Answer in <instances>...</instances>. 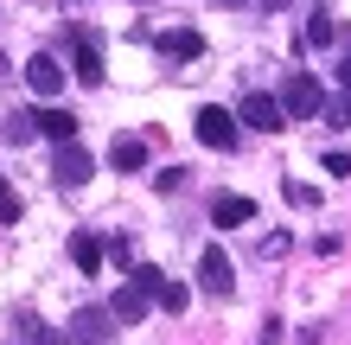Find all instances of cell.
Here are the masks:
<instances>
[{
    "label": "cell",
    "mask_w": 351,
    "mask_h": 345,
    "mask_svg": "<svg viewBox=\"0 0 351 345\" xmlns=\"http://www.w3.org/2000/svg\"><path fill=\"white\" fill-rule=\"evenodd\" d=\"M256 217V198H243V192H217L211 198V224L217 230H237V224H250Z\"/></svg>",
    "instance_id": "7"
},
{
    "label": "cell",
    "mask_w": 351,
    "mask_h": 345,
    "mask_svg": "<svg viewBox=\"0 0 351 345\" xmlns=\"http://www.w3.org/2000/svg\"><path fill=\"white\" fill-rule=\"evenodd\" d=\"M306 45H319V51H326V45H339V19L326 13V7H319L313 19H306Z\"/></svg>",
    "instance_id": "15"
},
{
    "label": "cell",
    "mask_w": 351,
    "mask_h": 345,
    "mask_svg": "<svg viewBox=\"0 0 351 345\" xmlns=\"http://www.w3.org/2000/svg\"><path fill=\"white\" fill-rule=\"evenodd\" d=\"M0 134H7V141H32V134H38V115L19 109V115H7V128H0Z\"/></svg>",
    "instance_id": "16"
},
{
    "label": "cell",
    "mask_w": 351,
    "mask_h": 345,
    "mask_svg": "<svg viewBox=\"0 0 351 345\" xmlns=\"http://www.w3.org/2000/svg\"><path fill=\"white\" fill-rule=\"evenodd\" d=\"M281 109H287V121H313V115L326 109L319 77H313V71H287V84H281Z\"/></svg>",
    "instance_id": "1"
},
{
    "label": "cell",
    "mask_w": 351,
    "mask_h": 345,
    "mask_svg": "<svg viewBox=\"0 0 351 345\" xmlns=\"http://www.w3.org/2000/svg\"><path fill=\"white\" fill-rule=\"evenodd\" d=\"M160 51H167V58H198L204 38H198L192 26H179V32H160Z\"/></svg>",
    "instance_id": "13"
},
{
    "label": "cell",
    "mask_w": 351,
    "mask_h": 345,
    "mask_svg": "<svg viewBox=\"0 0 351 345\" xmlns=\"http://www.w3.org/2000/svg\"><path fill=\"white\" fill-rule=\"evenodd\" d=\"M339 84H345V96H351V45H345V58H339Z\"/></svg>",
    "instance_id": "23"
},
{
    "label": "cell",
    "mask_w": 351,
    "mask_h": 345,
    "mask_svg": "<svg viewBox=\"0 0 351 345\" xmlns=\"http://www.w3.org/2000/svg\"><path fill=\"white\" fill-rule=\"evenodd\" d=\"M147 307H154V294L141 288V281H128V288H115V300H109V313L121 320V326H141V320H147Z\"/></svg>",
    "instance_id": "8"
},
{
    "label": "cell",
    "mask_w": 351,
    "mask_h": 345,
    "mask_svg": "<svg viewBox=\"0 0 351 345\" xmlns=\"http://www.w3.org/2000/svg\"><path fill=\"white\" fill-rule=\"evenodd\" d=\"M26 84H32L38 96H58V90H64V64H58L51 51H32V58H26Z\"/></svg>",
    "instance_id": "9"
},
{
    "label": "cell",
    "mask_w": 351,
    "mask_h": 345,
    "mask_svg": "<svg viewBox=\"0 0 351 345\" xmlns=\"http://www.w3.org/2000/svg\"><path fill=\"white\" fill-rule=\"evenodd\" d=\"M326 173H339V179H345V173H351V154H326Z\"/></svg>",
    "instance_id": "22"
},
{
    "label": "cell",
    "mask_w": 351,
    "mask_h": 345,
    "mask_svg": "<svg viewBox=\"0 0 351 345\" xmlns=\"http://www.w3.org/2000/svg\"><path fill=\"white\" fill-rule=\"evenodd\" d=\"M300 345H313V339H300Z\"/></svg>",
    "instance_id": "25"
},
{
    "label": "cell",
    "mask_w": 351,
    "mask_h": 345,
    "mask_svg": "<svg viewBox=\"0 0 351 345\" xmlns=\"http://www.w3.org/2000/svg\"><path fill=\"white\" fill-rule=\"evenodd\" d=\"M287 205H300V211H306V205H319V192H313V186H300V179H287Z\"/></svg>",
    "instance_id": "20"
},
{
    "label": "cell",
    "mask_w": 351,
    "mask_h": 345,
    "mask_svg": "<svg viewBox=\"0 0 351 345\" xmlns=\"http://www.w3.org/2000/svg\"><path fill=\"white\" fill-rule=\"evenodd\" d=\"M192 134L204 141V147L230 154V147H237V109H217V103H204V109L192 115Z\"/></svg>",
    "instance_id": "2"
},
{
    "label": "cell",
    "mask_w": 351,
    "mask_h": 345,
    "mask_svg": "<svg viewBox=\"0 0 351 345\" xmlns=\"http://www.w3.org/2000/svg\"><path fill=\"white\" fill-rule=\"evenodd\" d=\"M32 115H38V134H51L58 147L77 141V115H71V109H32Z\"/></svg>",
    "instance_id": "12"
},
{
    "label": "cell",
    "mask_w": 351,
    "mask_h": 345,
    "mask_svg": "<svg viewBox=\"0 0 351 345\" xmlns=\"http://www.w3.org/2000/svg\"><path fill=\"white\" fill-rule=\"evenodd\" d=\"M185 300H192L185 281H167V288H160V307H167V313H185Z\"/></svg>",
    "instance_id": "19"
},
{
    "label": "cell",
    "mask_w": 351,
    "mask_h": 345,
    "mask_svg": "<svg viewBox=\"0 0 351 345\" xmlns=\"http://www.w3.org/2000/svg\"><path fill=\"white\" fill-rule=\"evenodd\" d=\"M90 173H96V160H90V147H77V141H64V147L51 154V179L58 186H90Z\"/></svg>",
    "instance_id": "4"
},
{
    "label": "cell",
    "mask_w": 351,
    "mask_h": 345,
    "mask_svg": "<svg viewBox=\"0 0 351 345\" xmlns=\"http://www.w3.org/2000/svg\"><path fill=\"white\" fill-rule=\"evenodd\" d=\"M319 121H326V128H345V121H351V96H326Z\"/></svg>",
    "instance_id": "17"
},
{
    "label": "cell",
    "mask_w": 351,
    "mask_h": 345,
    "mask_svg": "<svg viewBox=\"0 0 351 345\" xmlns=\"http://www.w3.org/2000/svg\"><path fill=\"white\" fill-rule=\"evenodd\" d=\"M115 326H121V320H115L109 307H84V313L71 320V339H77V345H109Z\"/></svg>",
    "instance_id": "5"
},
{
    "label": "cell",
    "mask_w": 351,
    "mask_h": 345,
    "mask_svg": "<svg viewBox=\"0 0 351 345\" xmlns=\"http://www.w3.org/2000/svg\"><path fill=\"white\" fill-rule=\"evenodd\" d=\"M71 256H77V269H84V275H96V269H102V237L77 230V237H71Z\"/></svg>",
    "instance_id": "14"
},
{
    "label": "cell",
    "mask_w": 351,
    "mask_h": 345,
    "mask_svg": "<svg viewBox=\"0 0 351 345\" xmlns=\"http://www.w3.org/2000/svg\"><path fill=\"white\" fill-rule=\"evenodd\" d=\"M237 121H243V128H262V134H281V128H287V109H281V96L250 90V96L237 103Z\"/></svg>",
    "instance_id": "3"
},
{
    "label": "cell",
    "mask_w": 351,
    "mask_h": 345,
    "mask_svg": "<svg viewBox=\"0 0 351 345\" xmlns=\"http://www.w3.org/2000/svg\"><path fill=\"white\" fill-rule=\"evenodd\" d=\"M77 84H102V51H96V38L90 32H77Z\"/></svg>",
    "instance_id": "11"
},
{
    "label": "cell",
    "mask_w": 351,
    "mask_h": 345,
    "mask_svg": "<svg viewBox=\"0 0 351 345\" xmlns=\"http://www.w3.org/2000/svg\"><path fill=\"white\" fill-rule=\"evenodd\" d=\"M0 224H19V192H13L7 173H0Z\"/></svg>",
    "instance_id": "18"
},
{
    "label": "cell",
    "mask_w": 351,
    "mask_h": 345,
    "mask_svg": "<svg viewBox=\"0 0 351 345\" xmlns=\"http://www.w3.org/2000/svg\"><path fill=\"white\" fill-rule=\"evenodd\" d=\"M198 288L217 294V300L237 288V269H230V256H223V250H204V256H198Z\"/></svg>",
    "instance_id": "6"
},
{
    "label": "cell",
    "mask_w": 351,
    "mask_h": 345,
    "mask_svg": "<svg viewBox=\"0 0 351 345\" xmlns=\"http://www.w3.org/2000/svg\"><path fill=\"white\" fill-rule=\"evenodd\" d=\"M262 7H268V13H281V7H287V0H262Z\"/></svg>",
    "instance_id": "24"
},
{
    "label": "cell",
    "mask_w": 351,
    "mask_h": 345,
    "mask_svg": "<svg viewBox=\"0 0 351 345\" xmlns=\"http://www.w3.org/2000/svg\"><path fill=\"white\" fill-rule=\"evenodd\" d=\"M109 167L115 173H141V167H147V141H141V134H115L109 141Z\"/></svg>",
    "instance_id": "10"
},
{
    "label": "cell",
    "mask_w": 351,
    "mask_h": 345,
    "mask_svg": "<svg viewBox=\"0 0 351 345\" xmlns=\"http://www.w3.org/2000/svg\"><path fill=\"white\" fill-rule=\"evenodd\" d=\"M154 186H160V192H179V186H185V167H167V173H154Z\"/></svg>",
    "instance_id": "21"
}]
</instances>
